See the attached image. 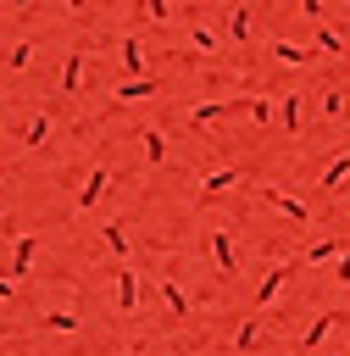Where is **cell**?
<instances>
[{"instance_id": "6da1fadb", "label": "cell", "mask_w": 350, "mask_h": 356, "mask_svg": "<svg viewBox=\"0 0 350 356\" xmlns=\"http://www.w3.org/2000/svg\"><path fill=\"white\" fill-rule=\"evenodd\" d=\"M256 195H261V200H267L278 217H289V222H300V228L311 222V206H306V200H294V195H283V189H267V184H261Z\"/></svg>"}, {"instance_id": "7a4b0ae2", "label": "cell", "mask_w": 350, "mask_h": 356, "mask_svg": "<svg viewBox=\"0 0 350 356\" xmlns=\"http://www.w3.org/2000/svg\"><path fill=\"white\" fill-rule=\"evenodd\" d=\"M106 189H111V167H106V161H94V167H89V178H83V189H78V211L100 206V200H106Z\"/></svg>"}, {"instance_id": "3957f363", "label": "cell", "mask_w": 350, "mask_h": 356, "mask_svg": "<svg viewBox=\"0 0 350 356\" xmlns=\"http://www.w3.org/2000/svg\"><path fill=\"white\" fill-rule=\"evenodd\" d=\"M117 61H122V72H128V78H150V72H144L150 61H144V44H139V33H122V39H117Z\"/></svg>"}, {"instance_id": "277c9868", "label": "cell", "mask_w": 350, "mask_h": 356, "mask_svg": "<svg viewBox=\"0 0 350 356\" xmlns=\"http://www.w3.org/2000/svg\"><path fill=\"white\" fill-rule=\"evenodd\" d=\"M211 261H217L222 278L239 273V250H233V234H228V228H211Z\"/></svg>"}, {"instance_id": "5b68a950", "label": "cell", "mask_w": 350, "mask_h": 356, "mask_svg": "<svg viewBox=\"0 0 350 356\" xmlns=\"http://www.w3.org/2000/svg\"><path fill=\"white\" fill-rule=\"evenodd\" d=\"M239 178H244V167H239V161H222V167H211L194 189H200V195H222V189H228V184H239Z\"/></svg>"}, {"instance_id": "8992f818", "label": "cell", "mask_w": 350, "mask_h": 356, "mask_svg": "<svg viewBox=\"0 0 350 356\" xmlns=\"http://www.w3.org/2000/svg\"><path fill=\"white\" fill-rule=\"evenodd\" d=\"M350 178V150H339V156H328V167L317 172V189L322 195H339V184Z\"/></svg>"}, {"instance_id": "52a82bcc", "label": "cell", "mask_w": 350, "mask_h": 356, "mask_svg": "<svg viewBox=\"0 0 350 356\" xmlns=\"http://www.w3.org/2000/svg\"><path fill=\"white\" fill-rule=\"evenodd\" d=\"M339 256H344V239H339V234H328V239H311L300 261H306V267H317V261H339Z\"/></svg>"}, {"instance_id": "ba28073f", "label": "cell", "mask_w": 350, "mask_h": 356, "mask_svg": "<svg viewBox=\"0 0 350 356\" xmlns=\"http://www.w3.org/2000/svg\"><path fill=\"white\" fill-rule=\"evenodd\" d=\"M317 50H306V44H294V39H272V61L278 67H306Z\"/></svg>"}, {"instance_id": "9c48e42d", "label": "cell", "mask_w": 350, "mask_h": 356, "mask_svg": "<svg viewBox=\"0 0 350 356\" xmlns=\"http://www.w3.org/2000/svg\"><path fill=\"white\" fill-rule=\"evenodd\" d=\"M150 95H161V78L150 72V78H122L117 83V100H150Z\"/></svg>"}, {"instance_id": "30bf717a", "label": "cell", "mask_w": 350, "mask_h": 356, "mask_svg": "<svg viewBox=\"0 0 350 356\" xmlns=\"http://www.w3.org/2000/svg\"><path fill=\"white\" fill-rule=\"evenodd\" d=\"M33 256H39V239L33 234H17V245H11V278H22L33 267Z\"/></svg>"}, {"instance_id": "8fae6325", "label": "cell", "mask_w": 350, "mask_h": 356, "mask_svg": "<svg viewBox=\"0 0 350 356\" xmlns=\"http://www.w3.org/2000/svg\"><path fill=\"white\" fill-rule=\"evenodd\" d=\"M228 39H233V44H250V6H244V0L228 6Z\"/></svg>"}, {"instance_id": "7c38bea8", "label": "cell", "mask_w": 350, "mask_h": 356, "mask_svg": "<svg viewBox=\"0 0 350 356\" xmlns=\"http://www.w3.org/2000/svg\"><path fill=\"white\" fill-rule=\"evenodd\" d=\"M78 89H83V56L67 50L61 56V95H78Z\"/></svg>"}, {"instance_id": "4fadbf2b", "label": "cell", "mask_w": 350, "mask_h": 356, "mask_svg": "<svg viewBox=\"0 0 350 356\" xmlns=\"http://www.w3.org/2000/svg\"><path fill=\"white\" fill-rule=\"evenodd\" d=\"M50 122H56V117H50V111H33V117H28V122H22V145H28V150H39V145H44V139H50Z\"/></svg>"}, {"instance_id": "5bb4252c", "label": "cell", "mask_w": 350, "mask_h": 356, "mask_svg": "<svg viewBox=\"0 0 350 356\" xmlns=\"http://www.w3.org/2000/svg\"><path fill=\"white\" fill-rule=\"evenodd\" d=\"M139 145H144V167H161L167 161V134L161 128H139Z\"/></svg>"}, {"instance_id": "9a60e30c", "label": "cell", "mask_w": 350, "mask_h": 356, "mask_svg": "<svg viewBox=\"0 0 350 356\" xmlns=\"http://www.w3.org/2000/svg\"><path fill=\"white\" fill-rule=\"evenodd\" d=\"M278 128L294 139L300 134V95H278Z\"/></svg>"}, {"instance_id": "2e32d148", "label": "cell", "mask_w": 350, "mask_h": 356, "mask_svg": "<svg viewBox=\"0 0 350 356\" xmlns=\"http://www.w3.org/2000/svg\"><path fill=\"white\" fill-rule=\"evenodd\" d=\"M289 273H294V261H283V267H272V273H267V278L256 284V306H267V300H272V295L283 289V278H289Z\"/></svg>"}, {"instance_id": "e0dca14e", "label": "cell", "mask_w": 350, "mask_h": 356, "mask_svg": "<svg viewBox=\"0 0 350 356\" xmlns=\"http://www.w3.org/2000/svg\"><path fill=\"white\" fill-rule=\"evenodd\" d=\"M111 300H117V306H122V312H133V300H139V278H133V273H128V267H122V273H117V284H111Z\"/></svg>"}, {"instance_id": "ac0fdd59", "label": "cell", "mask_w": 350, "mask_h": 356, "mask_svg": "<svg viewBox=\"0 0 350 356\" xmlns=\"http://www.w3.org/2000/svg\"><path fill=\"white\" fill-rule=\"evenodd\" d=\"M161 306H167L172 317H189V295H183L178 278H161Z\"/></svg>"}, {"instance_id": "d6986e66", "label": "cell", "mask_w": 350, "mask_h": 356, "mask_svg": "<svg viewBox=\"0 0 350 356\" xmlns=\"http://www.w3.org/2000/svg\"><path fill=\"white\" fill-rule=\"evenodd\" d=\"M100 234H106V250H111V256H128V250H133V234H128V222H106Z\"/></svg>"}, {"instance_id": "ffe728a7", "label": "cell", "mask_w": 350, "mask_h": 356, "mask_svg": "<svg viewBox=\"0 0 350 356\" xmlns=\"http://www.w3.org/2000/svg\"><path fill=\"white\" fill-rule=\"evenodd\" d=\"M189 44H194V50H206V56H222V39H217L206 22H189Z\"/></svg>"}, {"instance_id": "44dd1931", "label": "cell", "mask_w": 350, "mask_h": 356, "mask_svg": "<svg viewBox=\"0 0 350 356\" xmlns=\"http://www.w3.org/2000/svg\"><path fill=\"white\" fill-rule=\"evenodd\" d=\"M317 50H322V56H339V61L350 56V50H344V39H339V33L328 28V22H317Z\"/></svg>"}, {"instance_id": "7402d4cb", "label": "cell", "mask_w": 350, "mask_h": 356, "mask_svg": "<svg viewBox=\"0 0 350 356\" xmlns=\"http://www.w3.org/2000/svg\"><path fill=\"white\" fill-rule=\"evenodd\" d=\"M33 56H39V50H33V39H17V44L6 50V67H11V72H22V67H33Z\"/></svg>"}, {"instance_id": "603a6c76", "label": "cell", "mask_w": 350, "mask_h": 356, "mask_svg": "<svg viewBox=\"0 0 350 356\" xmlns=\"http://www.w3.org/2000/svg\"><path fill=\"white\" fill-rule=\"evenodd\" d=\"M244 117H250L256 128H267V122L278 117V95H272V100H244Z\"/></svg>"}, {"instance_id": "cb8c5ba5", "label": "cell", "mask_w": 350, "mask_h": 356, "mask_svg": "<svg viewBox=\"0 0 350 356\" xmlns=\"http://www.w3.org/2000/svg\"><path fill=\"white\" fill-rule=\"evenodd\" d=\"M333 323H339V312H322V317H317V323H311V328H306V339H300V350H311V345H322V339H328V328H333Z\"/></svg>"}, {"instance_id": "d4e9b609", "label": "cell", "mask_w": 350, "mask_h": 356, "mask_svg": "<svg viewBox=\"0 0 350 356\" xmlns=\"http://www.w3.org/2000/svg\"><path fill=\"white\" fill-rule=\"evenodd\" d=\"M139 11H144V22H156V28H167L178 11H172V0H139Z\"/></svg>"}, {"instance_id": "484cf974", "label": "cell", "mask_w": 350, "mask_h": 356, "mask_svg": "<svg viewBox=\"0 0 350 356\" xmlns=\"http://www.w3.org/2000/svg\"><path fill=\"white\" fill-rule=\"evenodd\" d=\"M317 111H322V117H344V111H350V100H344L339 89H322V95H317Z\"/></svg>"}, {"instance_id": "4316f807", "label": "cell", "mask_w": 350, "mask_h": 356, "mask_svg": "<svg viewBox=\"0 0 350 356\" xmlns=\"http://www.w3.org/2000/svg\"><path fill=\"white\" fill-rule=\"evenodd\" d=\"M44 328H56V334H72V328H78V317H72V312H44Z\"/></svg>"}, {"instance_id": "83f0119b", "label": "cell", "mask_w": 350, "mask_h": 356, "mask_svg": "<svg viewBox=\"0 0 350 356\" xmlns=\"http://www.w3.org/2000/svg\"><path fill=\"white\" fill-rule=\"evenodd\" d=\"M233 345L244 350V345H256V323H239V334H233Z\"/></svg>"}, {"instance_id": "f1b7e54d", "label": "cell", "mask_w": 350, "mask_h": 356, "mask_svg": "<svg viewBox=\"0 0 350 356\" xmlns=\"http://www.w3.org/2000/svg\"><path fill=\"white\" fill-rule=\"evenodd\" d=\"M333 278H339V284H350V245H344V256L333 261Z\"/></svg>"}, {"instance_id": "f546056e", "label": "cell", "mask_w": 350, "mask_h": 356, "mask_svg": "<svg viewBox=\"0 0 350 356\" xmlns=\"http://www.w3.org/2000/svg\"><path fill=\"white\" fill-rule=\"evenodd\" d=\"M300 6V17H311V22H322V0H294Z\"/></svg>"}, {"instance_id": "4dcf8cb0", "label": "cell", "mask_w": 350, "mask_h": 356, "mask_svg": "<svg viewBox=\"0 0 350 356\" xmlns=\"http://www.w3.org/2000/svg\"><path fill=\"white\" fill-rule=\"evenodd\" d=\"M17 295V284H11V273H0V300H11Z\"/></svg>"}, {"instance_id": "1f68e13d", "label": "cell", "mask_w": 350, "mask_h": 356, "mask_svg": "<svg viewBox=\"0 0 350 356\" xmlns=\"http://www.w3.org/2000/svg\"><path fill=\"white\" fill-rule=\"evenodd\" d=\"M11 6H17V11H28V6H33V0H11Z\"/></svg>"}, {"instance_id": "d6a6232c", "label": "cell", "mask_w": 350, "mask_h": 356, "mask_svg": "<svg viewBox=\"0 0 350 356\" xmlns=\"http://www.w3.org/2000/svg\"><path fill=\"white\" fill-rule=\"evenodd\" d=\"M67 6H72V11H83V0H67Z\"/></svg>"}, {"instance_id": "836d02e7", "label": "cell", "mask_w": 350, "mask_h": 356, "mask_svg": "<svg viewBox=\"0 0 350 356\" xmlns=\"http://www.w3.org/2000/svg\"><path fill=\"white\" fill-rule=\"evenodd\" d=\"M344 6H350V0H344Z\"/></svg>"}, {"instance_id": "e575fe53", "label": "cell", "mask_w": 350, "mask_h": 356, "mask_svg": "<svg viewBox=\"0 0 350 356\" xmlns=\"http://www.w3.org/2000/svg\"><path fill=\"white\" fill-rule=\"evenodd\" d=\"M0 111H6V106H0Z\"/></svg>"}]
</instances>
